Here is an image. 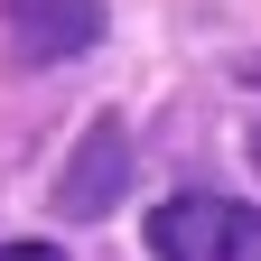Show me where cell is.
Segmentation results:
<instances>
[{
    "instance_id": "cell-1",
    "label": "cell",
    "mask_w": 261,
    "mask_h": 261,
    "mask_svg": "<svg viewBox=\"0 0 261 261\" xmlns=\"http://www.w3.org/2000/svg\"><path fill=\"white\" fill-rule=\"evenodd\" d=\"M149 252L159 261H261V205L243 196H168L149 215Z\"/></svg>"
},
{
    "instance_id": "cell-2",
    "label": "cell",
    "mask_w": 261,
    "mask_h": 261,
    "mask_svg": "<svg viewBox=\"0 0 261 261\" xmlns=\"http://www.w3.org/2000/svg\"><path fill=\"white\" fill-rule=\"evenodd\" d=\"M10 19H19L28 65H65V56H84V47H93L103 0H10Z\"/></svg>"
},
{
    "instance_id": "cell-3",
    "label": "cell",
    "mask_w": 261,
    "mask_h": 261,
    "mask_svg": "<svg viewBox=\"0 0 261 261\" xmlns=\"http://www.w3.org/2000/svg\"><path fill=\"white\" fill-rule=\"evenodd\" d=\"M121 177H130V140H121L112 121H93L84 149H75V168L56 177V205L65 215H103V196H121Z\"/></svg>"
},
{
    "instance_id": "cell-4",
    "label": "cell",
    "mask_w": 261,
    "mask_h": 261,
    "mask_svg": "<svg viewBox=\"0 0 261 261\" xmlns=\"http://www.w3.org/2000/svg\"><path fill=\"white\" fill-rule=\"evenodd\" d=\"M0 261H65L56 243H0Z\"/></svg>"
},
{
    "instance_id": "cell-5",
    "label": "cell",
    "mask_w": 261,
    "mask_h": 261,
    "mask_svg": "<svg viewBox=\"0 0 261 261\" xmlns=\"http://www.w3.org/2000/svg\"><path fill=\"white\" fill-rule=\"evenodd\" d=\"M252 84H261V56H252Z\"/></svg>"
}]
</instances>
